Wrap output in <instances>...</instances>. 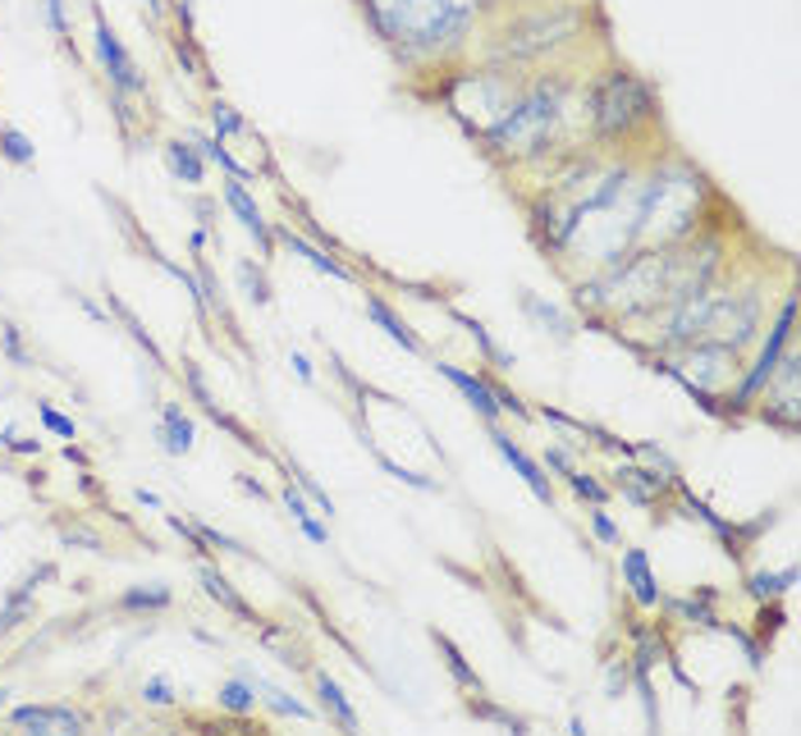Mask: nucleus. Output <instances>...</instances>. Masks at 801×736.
Instances as JSON below:
<instances>
[{
	"instance_id": "nucleus-1",
	"label": "nucleus",
	"mask_w": 801,
	"mask_h": 736,
	"mask_svg": "<svg viewBox=\"0 0 801 736\" xmlns=\"http://www.w3.org/2000/svg\"><path fill=\"white\" fill-rule=\"evenodd\" d=\"M495 6L499 0H358L367 28L408 69H427L458 51Z\"/></svg>"
},
{
	"instance_id": "nucleus-2",
	"label": "nucleus",
	"mask_w": 801,
	"mask_h": 736,
	"mask_svg": "<svg viewBox=\"0 0 801 736\" xmlns=\"http://www.w3.org/2000/svg\"><path fill=\"white\" fill-rule=\"evenodd\" d=\"M710 202V179L687 160L668 156L655 160L642 188H637V229H632V247H678L701 234Z\"/></svg>"
},
{
	"instance_id": "nucleus-3",
	"label": "nucleus",
	"mask_w": 801,
	"mask_h": 736,
	"mask_svg": "<svg viewBox=\"0 0 801 736\" xmlns=\"http://www.w3.org/2000/svg\"><path fill=\"white\" fill-rule=\"evenodd\" d=\"M564 97H568V82L564 73H545L527 88H518V97L509 101L486 134H481V147L504 160V165H540L559 147V128H564Z\"/></svg>"
},
{
	"instance_id": "nucleus-4",
	"label": "nucleus",
	"mask_w": 801,
	"mask_h": 736,
	"mask_svg": "<svg viewBox=\"0 0 801 736\" xmlns=\"http://www.w3.org/2000/svg\"><path fill=\"white\" fill-rule=\"evenodd\" d=\"M586 124H592L596 143H637L642 134L660 124V101L646 78H637L632 69H609L600 73L592 88H586Z\"/></svg>"
},
{
	"instance_id": "nucleus-5",
	"label": "nucleus",
	"mask_w": 801,
	"mask_h": 736,
	"mask_svg": "<svg viewBox=\"0 0 801 736\" xmlns=\"http://www.w3.org/2000/svg\"><path fill=\"white\" fill-rule=\"evenodd\" d=\"M582 32V10L573 6H540L522 19H514L504 28V41L495 51V69H518V65H531V60H545L555 47L573 41Z\"/></svg>"
},
{
	"instance_id": "nucleus-6",
	"label": "nucleus",
	"mask_w": 801,
	"mask_h": 736,
	"mask_svg": "<svg viewBox=\"0 0 801 736\" xmlns=\"http://www.w3.org/2000/svg\"><path fill=\"white\" fill-rule=\"evenodd\" d=\"M792 325H797V297L788 293V297L779 302V316H774V325H770V338L761 343V357L746 366V375H742V384H737V394L724 399L729 421H733L737 412L755 408V399H761L765 389H770V380H774V371H779V357L792 349Z\"/></svg>"
},
{
	"instance_id": "nucleus-7",
	"label": "nucleus",
	"mask_w": 801,
	"mask_h": 736,
	"mask_svg": "<svg viewBox=\"0 0 801 736\" xmlns=\"http://www.w3.org/2000/svg\"><path fill=\"white\" fill-rule=\"evenodd\" d=\"M668 362V371H678L683 380H692L696 389H710V394H720V389L733 384V375L742 371V353L729 349V343H714V338H696L678 353H660Z\"/></svg>"
},
{
	"instance_id": "nucleus-8",
	"label": "nucleus",
	"mask_w": 801,
	"mask_h": 736,
	"mask_svg": "<svg viewBox=\"0 0 801 736\" xmlns=\"http://www.w3.org/2000/svg\"><path fill=\"white\" fill-rule=\"evenodd\" d=\"M92 37H97V56H101V69H106V78H110L115 97H143V92H147V82H143L134 56L124 51V41L115 37V28L106 23L101 10H97V32H92Z\"/></svg>"
},
{
	"instance_id": "nucleus-9",
	"label": "nucleus",
	"mask_w": 801,
	"mask_h": 736,
	"mask_svg": "<svg viewBox=\"0 0 801 736\" xmlns=\"http://www.w3.org/2000/svg\"><path fill=\"white\" fill-rule=\"evenodd\" d=\"M486 435H490V444H495V453L509 462L518 475H522V485L545 503V508H555V485H550V475H545V467L522 449V444H514V435L509 430H499V425H486Z\"/></svg>"
},
{
	"instance_id": "nucleus-10",
	"label": "nucleus",
	"mask_w": 801,
	"mask_h": 736,
	"mask_svg": "<svg viewBox=\"0 0 801 736\" xmlns=\"http://www.w3.org/2000/svg\"><path fill=\"white\" fill-rule=\"evenodd\" d=\"M436 371L458 389L462 399H468V408L486 421V425H499V416H504V408H499V394H495V384H490V375H472V371H462V366H453V362H436Z\"/></svg>"
},
{
	"instance_id": "nucleus-11",
	"label": "nucleus",
	"mask_w": 801,
	"mask_h": 736,
	"mask_svg": "<svg viewBox=\"0 0 801 736\" xmlns=\"http://www.w3.org/2000/svg\"><path fill=\"white\" fill-rule=\"evenodd\" d=\"M10 727L65 736V732H82V727H88V714H78L69 705H19V709H10Z\"/></svg>"
},
{
	"instance_id": "nucleus-12",
	"label": "nucleus",
	"mask_w": 801,
	"mask_h": 736,
	"mask_svg": "<svg viewBox=\"0 0 801 736\" xmlns=\"http://www.w3.org/2000/svg\"><path fill=\"white\" fill-rule=\"evenodd\" d=\"M614 475H618L614 490H618L632 508H651V512H660V503H664V494H668V485H673V475H660L655 467H618Z\"/></svg>"
},
{
	"instance_id": "nucleus-13",
	"label": "nucleus",
	"mask_w": 801,
	"mask_h": 736,
	"mask_svg": "<svg viewBox=\"0 0 801 736\" xmlns=\"http://www.w3.org/2000/svg\"><path fill=\"white\" fill-rule=\"evenodd\" d=\"M362 312H367V321H371L375 330H385V338H390V343H399L403 353H412V357H427V343H421V338L408 330V321H403V316L390 307V302H385L381 293H371V288H367V293H362Z\"/></svg>"
},
{
	"instance_id": "nucleus-14",
	"label": "nucleus",
	"mask_w": 801,
	"mask_h": 736,
	"mask_svg": "<svg viewBox=\"0 0 801 736\" xmlns=\"http://www.w3.org/2000/svg\"><path fill=\"white\" fill-rule=\"evenodd\" d=\"M623 586H627V595L642 603V609H664V586H660V577L651 572V553L646 549H623Z\"/></svg>"
},
{
	"instance_id": "nucleus-15",
	"label": "nucleus",
	"mask_w": 801,
	"mask_h": 736,
	"mask_svg": "<svg viewBox=\"0 0 801 736\" xmlns=\"http://www.w3.org/2000/svg\"><path fill=\"white\" fill-rule=\"evenodd\" d=\"M51 577H56V562H41V568H32V572L6 595V603H0V636L19 631V627L32 618V595L41 590V581H51Z\"/></svg>"
},
{
	"instance_id": "nucleus-16",
	"label": "nucleus",
	"mask_w": 801,
	"mask_h": 736,
	"mask_svg": "<svg viewBox=\"0 0 801 736\" xmlns=\"http://www.w3.org/2000/svg\"><path fill=\"white\" fill-rule=\"evenodd\" d=\"M221 193H225V206L234 210V220L262 243V252H275V234H271V225H266V215H262V206H257V197H252L247 188H243V179H225L221 184Z\"/></svg>"
},
{
	"instance_id": "nucleus-17",
	"label": "nucleus",
	"mask_w": 801,
	"mask_h": 736,
	"mask_svg": "<svg viewBox=\"0 0 801 736\" xmlns=\"http://www.w3.org/2000/svg\"><path fill=\"white\" fill-rule=\"evenodd\" d=\"M197 581H202L206 599H216L225 614H234V618H238V622H247V627H262V614L252 609V603L234 590V581H229L221 568H211V562H202V568H197Z\"/></svg>"
},
{
	"instance_id": "nucleus-18",
	"label": "nucleus",
	"mask_w": 801,
	"mask_h": 736,
	"mask_svg": "<svg viewBox=\"0 0 801 736\" xmlns=\"http://www.w3.org/2000/svg\"><path fill=\"white\" fill-rule=\"evenodd\" d=\"M275 238H280V243H284V247L293 252V256H307V262H312V266H316L321 275H330V279H344V284H358V275H353V271H349V266L340 262V256H330V252H325L321 243H312V238H303L299 229H289V225H280V229H275Z\"/></svg>"
},
{
	"instance_id": "nucleus-19",
	"label": "nucleus",
	"mask_w": 801,
	"mask_h": 736,
	"mask_svg": "<svg viewBox=\"0 0 801 736\" xmlns=\"http://www.w3.org/2000/svg\"><path fill=\"white\" fill-rule=\"evenodd\" d=\"M312 681H316V696H321V714H325L334 727H340V732H358L362 723H358V709H353L349 696H344V686L334 681L330 673H321V668L312 673Z\"/></svg>"
},
{
	"instance_id": "nucleus-20",
	"label": "nucleus",
	"mask_w": 801,
	"mask_h": 736,
	"mask_svg": "<svg viewBox=\"0 0 801 736\" xmlns=\"http://www.w3.org/2000/svg\"><path fill=\"white\" fill-rule=\"evenodd\" d=\"M160 156H165V169H170L179 184L197 188L206 179V156L193 147V138H170V143L160 147Z\"/></svg>"
},
{
	"instance_id": "nucleus-21",
	"label": "nucleus",
	"mask_w": 801,
	"mask_h": 736,
	"mask_svg": "<svg viewBox=\"0 0 801 736\" xmlns=\"http://www.w3.org/2000/svg\"><path fill=\"white\" fill-rule=\"evenodd\" d=\"M156 440H160V449L170 453V458L193 453V421L184 416V408H179V403H165L160 425H156Z\"/></svg>"
},
{
	"instance_id": "nucleus-22",
	"label": "nucleus",
	"mask_w": 801,
	"mask_h": 736,
	"mask_svg": "<svg viewBox=\"0 0 801 736\" xmlns=\"http://www.w3.org/2000/svg\"><path fill=\"white\" fill-rule=\"evenodd\" d=\"M243 677L257 686V705H266L271 714H280V718H303V723H312L316 718V709L312 705H303L299 696H289V690H280V686H271L266 677H257V673H247L243 668Z\"/></svg>"
},
{
	"instance_id": "nucleus-23",
	"label": "nucleus",
	"mask_w": 801,
	"mask_h": 736,
	"mask_svg": "<svg viewBox=\"0 0 801 736\" xmlns=\"http://www.w3.org/2000/svg\"><path fill=\"white\" fill-rule=\"evenodd\" d=\"M664 603H668V614H678V618L692 622V627H705V631L720 627V614H714V603H720V590H710V586H701V590L687 595V599H664Z\"/></svg>"
},
{
	"instance_id": "nucleus-24",
	"label": "nucleus",
	"mask_w": 801,
	"mask_h": 736,
	"mask_svg": "<svg viewBox=\"0 0 801 736\" xmlns=\"http://www.w3.org/2000/svg\"><path fill=\"white\" fill-rule=\"evenodd\" d=\"M431 640H436V649L445 655V668H449V677L462 686V690H477V696H486V686H481V673L468 664V655H462V649L445 636V631H431Z\"/></svg>"
},
{
	"instance_id": "nucleus-25",
	"label": "nucleus",
	"mask_w": 801,
	"mask_h": 736,
	"mask_svg": "<svg viewBox=\"0 0 801 736\" xmlns=\"http://www.w3.org/2000/svg\"><path fill=\"white\" fill-rule=\"evenodd\" d=\"M449 316H453V321H458L462 330H468V334H472V343H477V349H481V357H486V362H490L495 371H514V366H518V362H514V353H504V349H499V343L490 338V330H486V325H481L477 316H468V312H458V307H449Z\"/></svg>"
},
{
	"instance_id": "nucleus-26",
	"label": "nucleus",
	"mask_w": 801,
	"mask_h": 736,
	"mask_svg": "<svg viewBox=\"0 0 801 736\" xmlns=\"http://www.w3.org/2000/svg\"><path fill=\"white\" fill-rule=\"evenodd\" d=\"M518 302H522V312H527V316H531V321H536L545 334H555L559 343H568V338H573V325H568V316H564L559 307H550V302H540L531 288H522V293H518Z\"/></svg>"
},
{
	"instance_id": "nucleus-27",
	"label": "nucleus",
	"mask_w": 801,
	"mask_h": 736,
	"mask_svg": "<svg viewBox=\"0 0 801 736\" xmlns=\"http://www.w3.org/2000/svg\"><path fill=\"white\" fill-rule=\"evenodd\" d=\"M216 700H221V709H225V714H234V718H252V714H257V686H252V681L238 673V677H229V681L221 686V696H216Z\"/></svg>"
},
{
	"instance_id": "nucleus-28",
	"label": "nucleus",
	"mask_w": 801,
	"mask_h": 736,
	"mask_svg": "<svg viewBox=\"0 0 801 736\" xmlns=\"http://www.w3.org/2000/svg\"><path fill=\"white\" fill-rule=\"evenodd\" d=\"M119 609L124 614H165L170 609V586H160V581L134 586L129 595H119Z\"/></svg>"
},
{
	"instance_id": "nucleus-29",
	"label": "nucleus",
	"mask_w": 801,
	"mask_h": 736,
	"mask_svg": "<svg viewBox=\"0 0 801 736\" xmlns=\"http://www.w3.org/2000/svg\"><path fill=\"white\" fill-rule=\"evenodd\" d=\"M797 586V568H779V572H751L746 577V595L751 599H783Z\"/></svg>"
},
{
	"instance_id": "nucleus-30",
	"label": "nucleus",
	"mask_w": 801,
	"mask_h": 736,
	"mask_svg": "<svg viewBox=\"0 0 801 736\" xmlns=\"http://www.w3.org/2000/svg\"><path fill=\"white\" fill-rule=\"evenodd\" d=\"M32 156H37V147H32V138L23 134V128L0 124V160H10V165H32Z\"/></svg>"
},
{
	"instance_id": "nucleus-31",
	"label": "nucleus",
	"mask_w": 801,
	"mask_h": 736,
	"mask_svg": "<svg viewBox=\"0 0 801 736\" xmlns=\"http://www.w3.org/2000/svg\"><path fill=\"white\" fill-rule=\"evenodd\" d=\"M193 147H197V151H202L206 160H216V165L225 169V175H229V179H243V184H247V169H243V165H238V160L229 156V147H225V138H193Z\"/></svg>"
},
{
	"instance_id": "nucleus-32",
	"label": "nucleus",
	"mask_w": 801,
	"mask_h": 736,
	"mask_svg": "<svg viewBox=\"0 0 801 736\" xmlns=\"http://www.w3.org/2000/svg\"><path fill=\"white\" fill-rule=\"evenodd\" d=\"M106 297H110V312H115V316H119L124 325H129V334H134V343H138V349H147V357H152L156 366H165V357H160V349H156V343H152V334H147V330L138 325V316H134L129 307H124V302H119L115 293H106Z\"/></svg>"
},
{
	"instance_id": "nucleus-33",
	"label": "nucleus",
	"mask_w": 801,
	"mask_h": 736,
	"mask_svg": "<svg viewBox=\"0 0 801 736\" xmlns=\"http://www.w3.org/2000/svg\"><path fill=\"white\" fill-rule=\"evenodd\" d=\"M783 622H788L783 603H779V599H761V614H755V640H761V645L770 649V640L783 631Z\"/></svg>"
},
{
	"instance_id": "nucleus-34",
	"label": "nucleus",
	"mask_w": 801,
	"mask_h": 736,
	"mask_svg": "<svg viewBox=\"0 0 801 736\" xmlns=\"http://www.w3.org/2000/svg\"><path fill=\"white\" fill-rule=\"evenodd\" d=\"M714 631H724L729 640H737V645H742V655H746V664H751V673H761V668H765V645H761V640H755L751 631H742L737 622H724V618H720V627H714Z\"/></svg>"
},
{
	"instance_id": "nucleus-35",
	"label": "nucleus",
	"mask_w": 801,
	"mask_h": 736,
	"mask_svg": "<svg viewBox=\"0 0 801 736\" xmlns=\"http://www.w3.org/2000/svg\"><path fill=\"white\" fill-rule=\"evenodd\" d=\"M564 481H568V490H573L577 499H586V503H609V485H605V481H596L592 471H577V467H573V471L564 475Z\"/></svg>"
},
{
	"instance_id": "nucleus-36",
	"label": "nucleus",
	"mask_w": 801,
	"mask_h": 736,
	"mask_svg": "<svg viewBox=\"0 0 801 736\" xmlns=\"http://www.w3.org/2000/svg\"><path fill=\"white\" fill-rule=\"evenodd\" d=\"M211 124H216V138H238V134H247V124H243V115L229 106V101H211Z\"/></svg>"
},
{
	"instance_id": "nucleus-37",
	"label": "nucleus",
	"mask_w": 801,
	"mask_h": 736,
	"mask_svg": "<svg viewBox=\"0 0 801 736\" xmlns=\"http://www.w3.org/2000/svg\"><path fill=\"white\" fill-rule=\"evenodd\" d=\"M468 714H472V718H490V723L509 727V732H531V723H527V718H518V714H509V709H499V705H486L481 696H477V700H468Z\"/></svg>"
},
{
	"instance_id": "nucleus-38",
	"label": "nucleus",
	"mask_w": 801,
	"mask_h": 736,
	"mask_svg": "<svg viewBox=\"0 0 801 736\" xmlns=\"http://www.w3.org/2000/svg\"><path fill=\"white\" fill-rule=\"evenodd\" d=\"M375 462H381V467H385V471L394 475V481H403V485H412V490H427V494H436V490H440V485L431 481V475H421V471H408V467H399V462H394V458H385V453H375Z\"/></svg>"
},
{
	"instance_id": "nucleus-39",
	"label": "nucleus",
	"mask_w": 801,
	"mask_h": 736,
	"mask_svg": "<svg viewBox=\"0 0 801 736\" xmlns=\"http://www.w3.org/2000/svg\"><path fill=\"white\" fill-rule=\"evenodd\" d=\"M238 279H243V288H247V297L257 302V307H266L271 302V284H266V275L252 266V262H238Z\"/></svg>"
},
{
	"instance_id": "nucleus-40",
	"label": "nucleus",
	"mask_w": 801,
	"mask_h": 736,
	"mask_svg": "<svg viewBox=\"0 0 801 736\" xmlns=\"http://www.w3.org/2000/svg\"><path fill=\"white\" fill-rule=\"evenodd\" d=\"M143 700L147 705H156V709H170L179 696H175V681L170 677H147L143 681Z\"/></svg>"
},
{
	"instance_id": "nucleus-41",
	"label": "nucleus",
	"mask_w": 801,
	"mask_h": 736,
	"mask_svg": "<svg viewBox=\"0 0 801 736\" xmlns=\"http://www.w3.org/2000/svg\"><path fill=\"white\" fill-rule=\"evenodd\" d=\"M586 517H592V531H596L600 544H623V531H618L614 517L605 512V503H592V512H586Z\"/></svg>"
},
{
	"instance_id": "nucleus-42",
	"label": "nucleus",
	"mask_w": 801,
	"mask_h": 736,
	"mask_svg": "<svg viewBox=\"0 0 801 736\" xmlns=\"http://www.w3.org/2000/svg\"><path fill=\"white\" fill-rule=\"evenodd\" d=\"M0 353H6L14 366H32V357H28V349H23V338H19V325H0Z\"/></svg>"
},
{
	"instance_id": "nucleus-43",
	"label": "nucleus",
	"mask_w": 801,
	"mask_h": 736,
	"mask_svg": "<svg viewBox=\"0 0 801 736\" xmlns=\"http://www.w3.org/2000/svg\"><path fill=\"white\" fill-rule=\"evenodd\" d=\"M37 416H41V425H47L51 435H60V440H78V425H74L69 416H60L51 403H37Z\"/></svg>"
},
{
	"instance_id": "nucleus-44",
	"label": "nucleus",
	"mask_w": 801,
	"mask_h": 736,
	"mask_svg": "<svg viewBox=\"0 0 801 736\" xmlns=\"http://www.w3.org/2000/svg\"><path fill=\"white\" fill-rule=\"evenodd\" d=\"M41 19H47V28L60 37V41H69V19H65V0H41Z\"/></svg>"
},
{
	"instance_id": "nucleus-45",
	"label": "nucleus",
	"mask_w": 801,
	"mask_h": 736,
	"mask_svg": "<svg viewBox=\"0 0 801 736\" xmlns=\"http://www.w3.org/2000/svg\"><path fill=\"white\" fill-rule=\"evenodd\" d=\"M627 677H632V664H627V655H623V659L609 664V677H605V696H609V700H618L623 690H627Z\"/></svg>"
},
{
	"instance_id": "nucleus-46",
	"label": "nucleus",
	"mask_w": 801,
	"mask_h": 736,
	"mask_svg": "<svg viewBox=\"0 0 801 736\" xmlns=\"http://www.w3.org/2000/svg\"><path fill=\"white\" fill-rule=\"evenodd\" d=\"M289 475H299V485H303V490H307V494H312V499H316V508H321V512H325V517H334V499H330V494H325V490H321V485H316V481H312V475H307V471H303V467H293V471H289Z\"/></svg>"
},
{
	"instance_id": "nucleus-47",
	"label": "nucleus",
	"mask_w": 801,
	"mask_h": 736,
	"mask_svg": "<svg viewBox=\"0 0 801 736\" xmlns=\"http://www.w3.org/2000/svg\"><path fill=\"white\" fill-rule=\"evenodd\" d=\"M280 499H284V508H289V517H293V522H307V517H312V508H307V499H303L299 490H293V481H289V485L280 490Z\"/></svg>"
},
{
	"instance_id": "nucleus-48",
	"label": "nucleus",
	"mask_w": 801,
	"mask_h": 736,
	"mask_svg": "<svg viewBox=\"0 0 801 736\" xmlns=\"http://www.w3.org/2000/svg\"><path fill=\"white\" fill-rule=\"evenodd\" d=\"M540 467H550V471L568 475V471H573V458H568V449H550V453H545V462H540Z\"/></svg>"
},
{
	"instance_id": "nucleus-49",
	"label": "nucleus",
	"mask_w": 801,
	"mask_h": 736,
	"mask_svg": "<svg viewBox=\"0 0 801 736\" xmlns=\"http://www.w3.org/2000/svg\"><path fill=\"white\" fill-rule=\"evenodd\" d=\"M289 362H293V371H299V380H303V384H316V371H312V362H307L303 353H293Z\"/></svg>"
},
{
	"instance_id": "nucleus-50",
	"label": "nucleus",
	"mask_w": 801,
	"mask_h": 736,
	"mask_svg": "<svg viewBox=\"0 0 801 736\" xmlns=\"http://www.w3.org/2000/svg\"><path fill=\"white\" fill-rule=\"evenodd\" d=\"M134 499H138V503H143V508H160V494H152V490H138V494H134Z\"/></svg>"
},
{
	"instance_id": "nucleus-51",
	"label": "nucleus",
	"mask_w": 801,
	"mask_h": 736,
	"mask_svg": "<svg viewBox=\"0 0 801 736\" xmlns=\"http://www.w3.org/2000/svg\"><path fill=\"white\" fill-rule=\"evenodd\" d=\"M10 449H14V453H37L41 444H32V440H10Z\"/></svg>"
},
{
	"instance_id": "nucleus-52",
	"label": "nucleus",
	"mask_w": 801,
	"mask_h": 736,
	"mask_svg": "<svg viewBox=\"0 0 801 736\" xmlns=\"http://www.w3.org/2000/svg\"><path fill=\"white\" fill-rule=\"evenodd\" d=\"M147 10H152V14L160 19V14H165V0H147Z\"/></svg>"
},
{
	"instance_id": "nucleus-53",
	"label": "nucleus",
	"mask_w": 801,
	"mask_h": 736,
	"mask_svg": "<svg viewBox=\"0 0 801 736\" xmlns=\"http://www.w3.org/2000/svg\"><path fill=\"white\" fill-rule=\"evenodd\" d=\"M6 696H10V690H0V705H6Z\"/></svg>"
}]
</instances>
